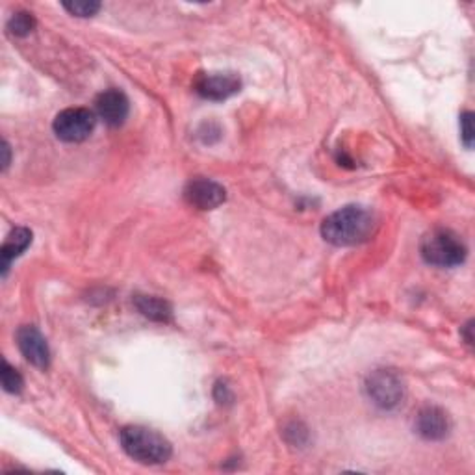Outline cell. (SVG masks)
Listing matches in <instances>:
<instances>
[{"instance_id": "1", "label": "cell", "mask_w": 475, "mask_h": 475, "mask_svg": "<svg viewBox=\"0 0 475 475\" xmlns=\"http://www.w3.org/2000/svg\"><path fill=\"white\" fill-rule=\"evenodd\" d=\"M377 220L364 206H344L332 212L321 223L323 240L337 247H351L368 242L375 234Z\"/></svg>"}, {"instance_id": "2", "label": "cell", "mask_w": 475, "mask_h": 475, "mask_svg": "<svg viewBox=\"0 0 475 475\" xmlns=\"http://www.w3.org/2000/svg\"><path fill=\"white\" fill-rule=\"evenodd\" d=\"M119 440H121L125 454L141 464H163L173 454L168 438L141 425L125 427L119 433Z\"/></svg>"}, {"instance_id": "3", "label": "cell", "mask_w": 475, "mask_h": 475, "mask_svg": "<svg viewBox=\"0 0 475 475\" xmlns=\"http://www.w3.org/2000/svg\"><path fill=\"white\" fill-rule=\"evenodd\" d=\"M421 258L437 268H455L466 260V246L461 236L449 229H433L421 238Z\"/></svg>"}, {"instance_id": "4", "label": "cell", "mask_w": 475, "mask_h": 475, "mask_svg": "<svg viewBox=\"0 0 475 475\" xmlns=\"http://www.w3.org/2000/svg\"><path fill=\"white\" fill-rule=\"evenodd\" d=\"M366 396L383 411L397 409L405 399V383L396 370H375L364 383Z\"/></svg>"}, {"instance_id": "5", "label": "cell", "mask_w": 475, "mask_h": 475, "mask_svg": "<svg viewBox=\"0 0 475 475\" xmlns=\"http://www.w3.org/2000/svg\"><path fill=\"white\" fill-rule=\"evenodd\" d=\"M97 125V117L88 108H67L54 119L53 129L56 136L67 144H79L91 136Z\"/></svg>"}, {"instance_id": "6", "label": "cell", "mask_w": 475, "mask_h": 475, "mask_svg": "<svg viewBox=\"0 0 475 475\" xmlns=\"http://www.w3.org/2000/svg\"><path fill=\"white\" fill-rule=\"evenodd\" d=\"M184 199L197 210H213L225 203V188L210 179L189 180L184 188Z\"/></svg>"}, {"instance_id": "7", "label": "cell", "mask_w": 475, "mask_h": 475, "mask_svg": "<svg viewBox=\"0 0 475 475\" xmlns=\"http://www.w3.org/2000/svg\"><path fill=\"white\" fill-rule=\"evenodd\" d=\"M242 88V80L236 73H208L199 75L196 80V91L208 101H225L236 95Z\"/></svg>"}, {"instance_id": "8", "label": "cell", "mask_w": 475, "mask_h": 475, "mask_svg": "<svg viewBox=\"0 0 475 475\" xmlns=\"http://www.w3.org/2000/svg\"><path fill=\"white\" fill-rule=\"evenodd\" d=\"M17 344L19 349L22 353L25 359L39 368V370H46L51 364V351H49V344H46L45 337L36 327H21L17 330Z\"/></svg>"}, {"instance_id": "9", "label": "cell", "mask_w": 475, "mask_h": 475, "mask_svg": "<svg viewBox=\"0 0 475 475\" xmlns=\"http://www.w3.org/2000/svg\"><path fill=\"white\" fill-rule=\"evenodd\" d=\"M95 108H97V115L108 127H121L130 110L127 95L119 89L103 91L95 101Z\"/></svg>"}, {"instance_id": "10", "label": "cell", "mask_w": 475, "mask_h": 475, "mask_svg": "<svg viewBox=\"0 0 475 475\" xmlns=\"http://www.w3.org/2000/svg\"><path fill=\"white\" fill-rule=\"evenodd\" d=\"M451 431V420L440 407H423L416 416V433L425 440H444Z\"/></svg>"}, {"instance_id": "11", "label": "cell", "mask_w": 475, "mask_h": 475, "mask_svg": "<svg viewBox=\"0 0 475 475\" xmlns=\"http://www.w3.org/2000/svg\"><path fill=\"white\" fill-rule=\"evenodd\" d=\"M30 244H32V232L29 229L17 227L10 232L3 249H0V260H3V275H6L10 264L17 256L25 253Z\"/></svg>"}, {"instance_id": "12", "label": "cell", "mask_w": 475, "mask_h": 475, "mask_svg": "<svg viewBox=\"0 0 475 475\" xmlns=\"http://www.w3.org/2000/svg\"><path fill=\"white\" fill-rule=\"evenodd\" d=\"M134 304L138 311L154 320V321H163V323H168L171 321V306L170 303H165L163 299H158V297H149V296H136L134 299Z\"/></svg>"}, {"instance_id": "13", "label": "cell", "mask_w": 475, "mask_h": 475, "mask_svg": "<svg viewBox=\"0 0 475 475\" xmlns=\"http://www.w3.org/2000/svg\"><path fill=\"white\" fill-rule=\"evenodd\" d=\"M34 27H36L34 17H32L30 13H25V12L15 13V15L8 21V30H10V34L19 36V38L29 36V34L34 30Z\"/></svg>"}, {"instance_id": "14", "label": "cell", "mask_w": 475, "mask_h": 475, "mask_svg": "<svg viewBox=\"0 0 475 475\" xmlns=\"http://www.w3.org/2000/svg\"><path fill=\"white\" fill-rule=\"evenodd\" d=\"M0 377H3V387H4V390L8 394H19L22 390V385H25V383H22L21 373L15 368H12L6 361L3 364V371H0Z\"/></svg>"}, {"instance_id": "15", "label": "cell", "mask_w": 475, "mask_h": 475, "mask_svg": "<svg viewBox=\"0 0 475 475\" xmlns=\"http://www.w3.org/2000/svg\"><path fill=\"white\" fill-rule=\"evenodd\" d=\"M63 8L77 17H91L101 10L99 3H65Z\"/></svg>"}, {"instance_id": "16", "label": "cell", "mask_w": 475, "mask_h": 475, "mask_svg": "<svg viewBox=\"0 0 475 475\" xmlns=\"http://www.w3.org/2000/svg\"><path fill=\"white\" fill-rule=\"evenodd\" d=\"M284 437H287V440L290 444H304L306 438H308V431H306V427L299 421H292L287 429H284Z\"/></svg>"}, {"instance_id": "17", "label": "cell", "mask_w": 475, "mask_h": 475, "mask_svg": "<svg viewBox=\"0 0 475 475\" xmlns=\"http://www.w3.org/2000/svg\"><path fill=\"white\" fill-rule=\"evenodd\" d=\"M461 138H462V144L471 149L473 147V113L471 112H464L461 115Z\"/></svg>"}, {"instance_id": "18", "label": "cell", "mask_w": 475, "mask_h": 475, "mask_svg": "<svg viewBox=\"0 0 475 475\" xmlns=\"http://www.w3.org/2000/svg\"><path fill=\"white\" fill-rule=\"evenodd\" d=\"M10 165V146L4 144V170Z\"/></svg>"}]
</instances>
